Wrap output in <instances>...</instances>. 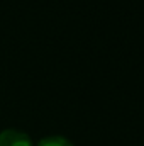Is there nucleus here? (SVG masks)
Masks as SVG:
<instances>
[{"mask_svg": "<svg viewBox=\"0 0 144 146\" xmlns=\"http://www.w3.org/2000/svg\"><path fill=\"white\" fill-rule=\"evenodd\" d=\"M0 146H34V143L27 133L7 127L0 133Z\"/></svg>", "mask_w": 144, "mask_h": 146, "instance_id": "f257e3e1", "label": "nucleus"}, {"mask_svg": "<svg viewBox=\"0 0 144 146\" xmlns=\"http://www.w3.org/2000/svg\"><path fill=\"white\" fill-rule=\"evenodd\" d=\"M36 146H73V143L65 136H46Z\"/></svg>", "mask_w": 144, "mask_h": 146, "instance_id": "f03ea898", "label": "nucleus"}]
</instances>
